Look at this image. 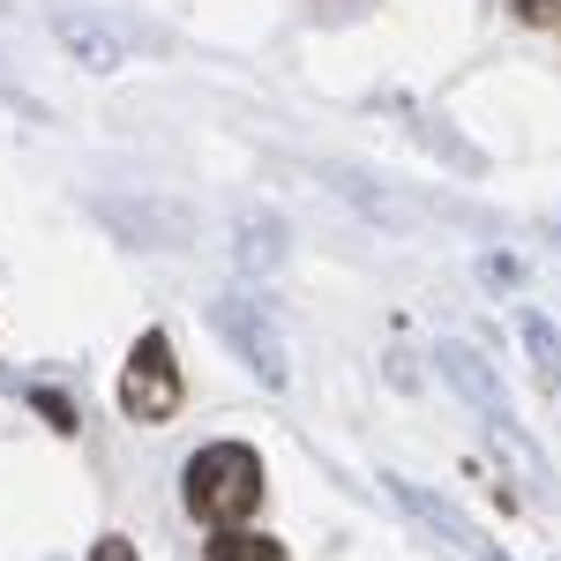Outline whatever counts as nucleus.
<instances>
[{
    "mask_svg": "<svg viewBox=\"0 0 561 561\" xmlns=\"http://www.w3.org/2000/svg\"><path fill=\"white\" fill-rule=\"evenodd\" d=\"M180 502H187V517L210 524V531H240L262 510V449H248V442L195 449L187 479H180Z\"/></svg>",
    "mask_w": 561,
    "mask_h": 561,
    "instance_id": "1",
    "label": "nucleus"
},
{
    "mask_svg": "<svg viewBox=\"0 0 561 561\" xmlns=\"http://www.w3.org/2000/svg\"><path fill=\"white\" fill-rule=\"evenodd\" d=\"M210 322H217V337L232 345V359L248 367V375H262V389H285L293 382V367H285V337H277V322L262 314L255 293H217L210 300Z\"/></svg>",
    "mask_w": 561,
    "mask_h": 561,
    "instance_id": "2",
    "label": "nucleus"
},
{
    "mask_svg": "<svg viewBox=\"0 0 561 561\" xmlns=\"http://www.w3.org/2000/svg\"><path fill=\"white\" fill-rule=\"evenodd\" d=\"M180 397H187V382H180L173 337H165V330H142L135 352H128V367H121V412L142 420V427H165L180 412Z\"/></svg>",
    "mask_w": 561,
    "mask_h": 561,
    "instance_id": "3",
    "label": "nucleus"
},
{
    "mask_svg": "<svg viewBox=\"0 0 561 561\" xmlns=\"http://www.w3.org/2000/svg\"><path fill=\"white\" fill-rule=\"evenodd\" d=\"M45 23H53L60 53H68L76 68H90V76H113V68L128 60V38L113 31V15H98L83 0H45Z\"/></svg>",
    "mask_w": 561,
    "mask_h": 561,
    "instance_id": "4",
    "label": "nucleus"
},
{
    "mask_svg": "<svg viewBox=\"0 0 561 561\" xmlns=\"http://www.w3.org/2000/svg\"><path fill=\"white\" fill-rule=\"evenodd\" d=\"M442 375L457 382V397L472 404L486 427H494L502 442H510V449H517V465H539V449H531V442L517 434V420H510V397H502V382L486 375V359H479L472 345H442Z\"/></svg>",
    "mask_w": 561,
    "mask_h": 561,
    "instance_id": "5",
    "label": "nucleus"
},
{
    "mask_svg": "<svg viewBox=\"0 0 561 561\" xmlns=\"http://www.w3.org/2000/svg\"><path fill=\"white\" fill-rule=\"evenodd\" d=\"M90 210L105 217L121 240H142V248H180L187 240V210L158 203V195H90Z\"/></svg>",
    "mask_w": 561,
    "mask_h": 561,
    "instance_id": "6",
    "label": "nucleus"
},
{
    "mask_svg": "<svg viewBox=\"0 0 561 561\" xmlns=\"http://www.w3.org/2000/svg\"><path fill=\"white\" fill-rule=\"evenodd\" d=\"M232 262H240V277H277L285 270V217L240 210V225H232Z\"/></svg>",
    "mask_w": 561,
    "mask_h": 561,
    "instance_id": "7",
    "label": "nucleus"
},
{
    "mask_svg": "<svg viewBox=\"0 0 561 561\" xmlns=\"http://www.w3.org/2000/svg\"><path fill=\"white\" fill-rule=\"evenodd\" d=\"M322 180H330V187H345V195H352V203H359L367 217H375L382 232H404V203H397L389 187H375V180L359 173V165H322Z\"/></svg>",
    "mask_w": 561,
    "mask_h": 561,
    "instance_id": "8",
    "label": "nucleus"
},
{
    "mask_svg": "<svg viewBox=\"0 0 561 561\" xmlns=\"http://www.w3.org/2000/svg\"><path fill=\"white\" fill-rule=\"evenodd\" d=\"M524 345H531V367H539V389H561V345L547 314H524Z\"/></svg>",
    "mask_w": 561,
    "mask_h": 561,
    "instance_id": "9",
    "label": "nucleus"
},
{
    "mask_svg": "<svg viewBox=\"0 0 561 561\" xmlns=\"http://www.w3.org/2000/svg\"><path fill=\"white\" fill-rule=\"evenodd\" d=\"M210 561H285V547H277V539H262V531H217Z\"/></svg>",
    "mask_w": 561,
    "mask_h": 561,
    "instance_id": "10",
    "label": "nucleus"
},
{
    "mask_svg": "<svg viewBox=\"0 0 561 561\" xmlns=\"http://www.w3.org/2000/svg\"><path fill=\"white\" fill-rule=\"evenodd\" d=\"M479 285H486V293H517V285H524V262L502 255V248H486V255H479Z\"/></svg>",
    "mask_w": 561,
    "mask_h": 561,
    "instance_id": "11",
    "label": "nucleus"
},
{
    "mask_svg": "<svg viewBox=\"0 0 561 561\" xmlns=\"http://www.w3.org/2000/svg\"><path fill=\"white\" fill-rule=\"evenodd\" d=\"M31 404L45 412V427H60V434L76 427V412H68V397H60V389H31Z\"/></svg>",
    "mask_w": 561,
    "mask_h": 561,
    "instance_id": "12",
    "label": "nucleus"
},
{
    "mask_svg": "<svg viewBox=\"0 0 561 561\" xmlns=\"http://www.w3.org/2000/svg\"><path fill=\"white\" fill-rule=\"evenodd\" d=\"M90 561H142L128 547V539H121V531H105V539H98V547H90Z\"/></svg>",
    "mask_w": 561,
    "mask_h": 561,
    "instance_id": "13",
    "label": "nucleus"
},
{
    "mask_svg": "<svg viewBox=\"0 0 561 561\" xmlns=\"http://www.w3.org/2000/svg\"><path fill=\"white\" fill-rule=\"evenodd\" d=\"M517 8V23H554L561 15V0H510Z\"/></svg>",
    "mask_w": 561,
    "mask_h": 561,
    "instance_id": "14",
    "label": "nucleus"
},
{
    "mask_svg": "<svg viewBox=\"0 0 561 561\" xmlns=\"http://www.w3.org/2000/svg\"><path fill=\"white\" fill-rule=\"evenodd\" d=\"M457 547H465V554H472V561H510V554H502V547H486L479 531H457Z\"/></svg>",
    "mask_w": 561,
    "mask_h": 561,
    "instance_id": "15",
    "label": "nucleus"
},
{
    "mask_svg": "<svg viewBox=\"0 0 561 561\" xmlns=\"http://www.w3.org/2000/svg\"><path fill=\"white\" fill-rule=\"evenodd\" d=\"M554 23H561V15H554Z\"/></svg>",
    "mask_w": 561,
    "mask_h": 561,
    "instance_id": "16",
    "label": "nucleus"
}]
</instances>
